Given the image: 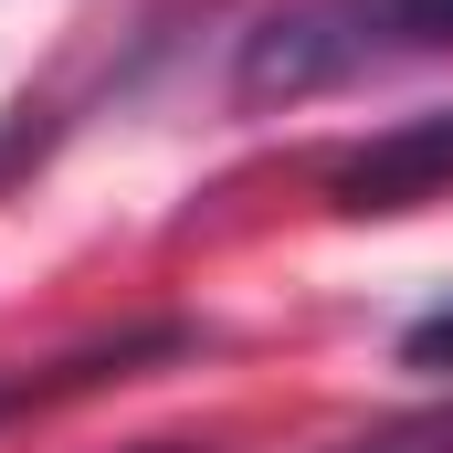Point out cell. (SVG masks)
I'll use <instances>...</instances> for the list:
<instances>
[{
	"label": "cell",
	"instance_id": "6da1fadb",
	"mask_svg": "<svg viewBox=\"0 0 453 453\" xmlns=\"http://www.w3.org/2000/svg\"><path fill=\"white\" fill-rule=\"evenodd\" d=\"M422 53H453V0H274L232 53V96L296 106V96H327Z\"/></svg>",
	"mask_w": 453,
	"mask_h": 453
},
{
	"label": "cell",
	"instance_id": "7a4b0ae2",
	"mask_svg": "<svg viewBox=\"0 0 453 453\" xmlns=\"http://www.w3.org/2000/svg\"><path fill=\"white\" fill-rule=\"evenodd\" d=\"M443 190H453V106L443 116H401V127L358 137L348 158H327V201H338L348 222H369V211H422V201H443Z\"/></svg>",
	"mask_w": 453,
	"mask_h": 453
},
{
	"label": "cell",
	"instance_id": "3957f363",
	"mask_svg": "<svg viewBox=\"0 0 453 453\" xmlns=\"http://www.w3.org/2000/svg\"><path fill=\"white\" fill-rule=\"evenodd\" d=\"M348 453H453V411H411V422H380L369 443H348Z\"/></svg>",
	"mask_w": 453,
	"mask_h": 453
},
{
	"label": "cell",
	"instance_id": "277c9868",
	"mask_svg": "<svg viewBox=\"0 0 453 453\" xmlns=\"http://www.w3.org/2000/svg\"><path fill=\"white\" fill-rule=\"evenodd\" d=\"M401 358H411V369H453V296L433 306V317H411V327H401Z\"/></svg>",
	"mask_w": 453,
	"mask_h": 453
},
{
	"label": "cell",
	"instance_id": "5b68a950",
	"mask_svg": "<svg viewBox=\"0 0 453 453\" xmlns=\"http://www.w3.org/2000/svg\"><path fill=\"white\" fill-rule=\"evenodd\" d=\"M137 453H201V443H137Z\"/></svg>",
	"mask_w": 453,
	"mask_h": 453
}]
</instances>
